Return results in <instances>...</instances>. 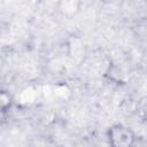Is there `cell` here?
Here are the masks:
<instances>
[{
  "instance_id": "1",
  "label": "cell",
  "mask_w": 147,
  "mask_h": 147,
  "mask_svg": "<svg viewBox=\"0 0 147 147\" xmlns=\"http://www.w3.org/2000/svg\"><path fill=\"white\" fill-rule=\"evenodd\" d=\"M110 147H136L137 134L132 129L123 124H114L107 132Z\"/></svg>"
},
{
  "instance_id": "2",
  "label": "cell",
  "mask_w": 147,
  "mask_h": 147,
  "mask_svg": "<svg viewBox=\"0 0 147 147\" xmlns=\"http://www.w3.org/2000/svg\"><path fill=\"white\" fill-rule=\"evenodd\" d=\"M13 106V96L9 92L5 90H0V114L7 113Z\"/></svg>"
}]
</instances>
